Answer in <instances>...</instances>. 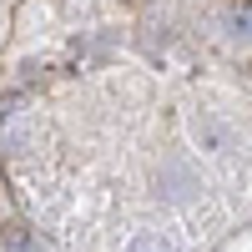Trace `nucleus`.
Masks as SVG:
<instances>
[{
    "label": "nucleus",
    "instance_id": "obj_1",
    "mask_svg": "<svg viewBox=\"0 0 252 252\" xmlns=\"http://www.w3.org/2000/svg\"><path fill=\"white\" fill-rule=\"evenodd\" d=\"M131 252H172V247H166L161 237H152V232H141V237L131 242Z\"/></svg>",
    "mask_w": 252,
    "mask_h": 252
}]
</instances>
